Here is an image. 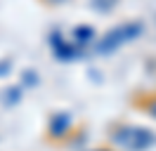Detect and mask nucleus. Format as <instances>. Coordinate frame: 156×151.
I'll list each match as a JSON object with an SVG mask.
<instances>
[{
    "mask_svg": "<svg viewBox=\"0 0 156 151\" xmlns=\"http://www.w3.org/2000/svg\"><path fill=\"white\" fill-rule=\"evenodd\" d=\"M116 5V0H95V7L102 9V12H107V9H111Z\"/></svg>",
    "mask_w": 156,
    "mask_h": 151,
    "instance_id": "6",
    "label": "nucleus"
},
{
    "mask_svg": "<svg viewBox=\"0 0 156 151\" xmlns=\"http://www.w3.org/2000/svg\"><path fill=\"white\" fill-rule=\"evenodd\" d=\"M142 109H144V111L149 113L151 118H156V94H151L147 102H142Z\"/></svg>",
    "mask_w": 156,
    "mask_h": 151,
    "instance_id": "5",
    "label": "nucleus"
},
{
    "mask_svg": "<svg viewBox=\"0 0 156 151\" xmlns=\"http://www.w3.org/2000/svg\"><path fill=\"white\" fill-rule=\"evenodd\" d=\"M43 2H48V5H64L69 0H43Z\"/></svg>",
    "mask_w": 156,
    "mask_h": 151,
    "instance_id": "7",
    "label": "nucleus"
},
{
    "mask_svg": "<svg viewBox=\"0 0 156 151\" xmlns=\"http://www.w3.org/2000/svg\"><path fill=\"white\" fill-rule=\"evenodd\" d=\"M109 139H111L114 146H118V149H123V151H144L156 142V137H154V132L147 130V128L121 123L116 128H111Z\"/></svg>",
    "mask_w": 156,
    "mask_h": 151,
    "instance_id": "1",
    "label": "nucleus"
},
{
    "mask_svg": "<svg viewBox=\"0 0 156 151\" xmlns=\"http://www.w3.org/2000/svg\"><path fill=\"white\" fill-rule=\"evenodd\" d=\"M92 38H95V31H92L90 26H80V28L73 31V43H76V45H78V43L85 45V43H90Z\"/></svg>",
    "mask_w": 156,
    "mask_h": 151,
    "instance_id": "4",
    "label": "nucleus"
},
{
    "mask_svg": "<svg viewBox=\"0 0 156 151\" xmlns=\"http://www.w3.org/2000/svg\"><path fill=\"white\" fill-rule=\"evenodd\" d=\"M95 151H109V149H95Z\"/></svg>",
    "mask_w": 156,
    "mask_h": 151,
    "instance_id": "8",
    "label": "nucleus"
},
{
    "mask_svg": "<svg viewBox=\"0 0 156 151\" xmlns=\"http://www.w3.org/2000/svg\"><path fill=\"white\" fill-rule=\"evenodd\" d=\"M140 33H142V24H140V21L121 24V26L111 28L109 33H104V36L97 40V52H102V54L114 52V50H118L121 45H126V43H130V40H135Z\"/></svg>",
    "mask_w": 156,
    "mask_h": 151,
    "instance_id": "2",
    "label": "nucleus"
},
{
    "mask_svg": "<svg viewBox=\"0 0 156 151\" xmlns=\"http://www.w3.org/2000/svg\"><path fill=\"white\" fill-rule=\"evenodd\" d=\"M69 125H71L69 113H55V116H52V121H50V125H48L50 137H62V135H66Z\"/></svg>",
    "mask_w": 156,
    "mask_h": 151,
    "instance_id": "3",
    "label": "nucleus"
}]
</instances>
